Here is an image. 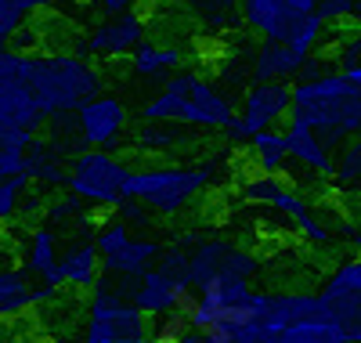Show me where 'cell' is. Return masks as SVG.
Segmentation results:
<instances>
[{
	"label": "cell",
	"mask_w": 361,
	"mask_h": 343,
	"mask_svg": "<svg viewBox=\"0 0 361 343\" xmlns=\"http://www.w3.org/2000/svg\"><path fill=\"white\" fill-rule=\"evenodd\" d=\"M286 119L314 131L336 152L343 141L357 138L361 131V83L347 80L340 69L322 73L314 80H293Z\"/></svg>",
	"instance_id": "cell-1"
},
{
	"label": "cell",
	"mask_w": 361,
	"mask_h": 343,
	"mask_svg": "<svg viewBox=\"0 0 361 343\" xmlns=\"http://www.w3.org/2000/svg\"><path fill=\"white\" fill-rule=\"evenodd\" d=\"M235 116V105L221 95V87L202 80L199 73L177 69L163 80V90L141 105V123H185L188 131L214 134Z\"/></svg>",
	"instance_id": "cell-2"
},
{
	"label": "cell",
	"mask_w": 361,
	"mask_h": 343,
	"mask_svg": "<svg viewBox=\"0 0 361 343\" xmlns=\"http://www.w3.org/2000/svg\"><path fill=\"white\" fill-rule=\"evenodd\" d=\"M29 87L47 119L73 116L87 98L102 95V73L76 51H29Z\"/></svg>",
	"instance_id": "cell-3"
},
{
	"label": "cell",
	"mask_w": 361,
	"mask_h": 343,
	"mask_svg": "<svg viewBox=\"0 0 361 343\" xmlns=\"http://www.w3.org/2000/svg\"><path fill=\"white\" fill-rule=\"evenodd\" d=\"M217 163H148L134 167L127 177V199L145 203L159 217H173L185 206H192L214 181Z\"/></svg>",
	"instance_id": "cell-4"
},
{
	"label": "cell",
	"mask_w": 361,
	"mask_h": 343,
	"mask_svg": "<svg viewBox=\"0 0 361 343\" xmlns=\"http://www.w3.org/2000/svg\"><path fill=\"white\" fill-rule=\"evenodd\" d=\"M148 318L130 303L127 286L112 275H98L87 289V332L83 343H145Z\"/></svg>",
	"instance_id": "cell-5"
},
{
	"label": "cell",
	"mask_w": 361,
	"mask_h": 343,
	"mask_svg": "<svg viewBox=\"0 0 361 343\" xmlns=\"http://www.w3.org/2000/svg\"><path fill=\"white\" fill-rule=\"evenodd\" d=\"M130 163L116 152L105 148H80L69 155L66 163V192H73L80 203H87L90 210H116V203L127 199V177H130Z\"/></svg>",
	"instance_id": "cell-6"
},
{
	"label": "cell",
	"mask_w": 361,
	"mask_h": 343,
	"mask_svg": "<svg viewBox=\"0 0 361 343\" xmlns=\"http://www.w3.org/2000/svg\"><path fill=\"white\" fill-rule=\"evenodd\" d=\"M264 307H267V293H260L253 286H214V289L192 293L185 318L199 332H214V336L231 339V332L238 325L264 318Z\"/></svg>",
	"instance_id": "cell-7"
},
{
	"label": "cell",
	"mask_w": 361,
	"mask_h": 343,
	"mask_svg": "<svg viewBox=\"0 0 361 343\" xmlns=\"http://www.w3.org/2000/svg\"><path fill=\"white\" fill-rule=\"evenodd\" d=\"M47 116L29 87V51L0 47V131L40 134Z\"/></svg>",
	"instance_id": "cell-8"
},
{
	"label": "cell",
	"mask_w": 361,
	"mask_h": 343,
	"mask_svg": "<svg viewBox=\"0 0 361 343\" xmlns=\"http://www.w3.org/2000/svg\"><path fill=\"white\" fill-rule=\"evenodd\" d=\"M318 318L347 332V343H361V260L347 257L318 286Z\"/></svg>",
	"instance_id": "cell-9"
},
{
	"label": "cell",
	"mask_w": 361,
	"mask_h": 343,
	"mask_svg": "<svg viewBox=\"0 0 361 343\" xmlns=\"http://www.w3.org/2000/svg\"><path fill=\"white\" fill-rule=\"evenodd\" d=\"M289 116V83H271V80H253L246 87L243 102H238L235 116L224 123V138L231 145H246L250 134L279 127Z\"/></svg>",
	"instance_id": "cell-10"
},
{
	"label": "cell",
	"mask_w": 361,
	"mask_h": 343,
	"mask_svg": "<svg viewBox=\"0 0 361 343\" xmlns=\"http://www.w3.org/2000/svg\"><path fill=\"white\" fill-rule=\"evenodd\" d=\"M314 15L318 0H238V22L275 44H289Z\"/></svg>",
	"instance_id": "cell-11"
},
{
	"label": "cell",
	"mask_w": 361,
	"mask_h": 343,
	"mask_svg": "<svg viewBox=\"0 0 361 343\" xmlns=\"http://www.w3.org/2000/svg\"><path fill=\"white\" fill-rule=\"evenodd\" d=\"M73 123H76V134H80L83 148L116 152L130 134V109L116 95H94L73 112Z\"/></svg>",
	"instance_id": "cell-12"
},
{
	"label": "cell",
	"mask_w": 361,
	"mask_h": 343,
	"mask_svg": "<svg viewBox=\"0 0 361 343\" xmlns=\"http://www.w3.org/2000/svg\"><path fill=\"white\" fill-rule=\"evenodd\" d=\"M148 37V18L134 11L127 15H116V18H102L98 25L87 29V37L76 44L83 58H94V61H112V58H127L141 40Z\"/></svg>",
	"instance_id": "cell-13"
},
{
	"label": "cell",
	"mask_w": 361,
	"mask_h": 343,
	"mask_svg": "<svg viewBox=\"0 0 361 343\" xmlns=\"http://www.w3.org/2000/svg\"><path fill=\"white\" fill-rule=\"evenodd\" d=\"M123 286H127L130 303L145 318H159V315H170V311L185 315V307L192 300V289L185 282H177V278H170L166 271H159L156 264L148 271H141L137 278H130V282H123Z\"/></svg>",
	"instance_id": "cell-14"
},
{
	"label": "cell",
	"mask_w": 361,
	"mask_h": 343,
	"mask_svg": "<svg viewBox=\"0 0 361 343\" xmlns=\"http://www.w3.org/2000/svg\"><path fill=\"white\" fill-rule=\"evenodd\" d=\"M159 242L156 239H137V235H127L119 246H112L109 253H102L98 257V264H102V275H112V278H119V282H130V278H137L141 271H148L156 264V257H159Z\"/></svg>",
	"instance_id": "cell-15"
},
{
	"label": "cell",
	"mask_w": 361,
	"mask_h": 343,
	"mask_svg": "<svg viewBox=\"0 0 361 343\" xmlns=\"http://www.w3.org/2000/svg\"><path fill=\"white\" fill-rule=\"evenodd\" d=\"M282 138H286V155H289V163H296V167H304L311 177H318V181H329V174H333V148H329L314 131H307V127H300V123H293L289 119V131H282Z\"/></svg>",
	"instance_id": "cell-16"
},
{
	"label": "cell",
	"mask_w": 361,
	"mask_h": 343,
	"mask_svg": "<svg viewBox=\"0 0 361 343\" xmlns=\"http://www.w3.org/2000/svg\"><path fill=\"white\" fill-rule=\"evenodd\" d=\"M22 177L29 184H44V188H66V155L58 152L44 134H33L25 145Z\"/></svg>",
	"instance_id": "cell-17"
},
{
	"label": "cell",
	"mask_w": 361,
	"mask_h": 343,
	"mask_svg": "<svg viewBox=\"0 0 361 343\" xmlns=\"http://www.w3.org/2000/svg\"><path fill=\"white\" fill-rule=\"evenodd\" d=\"M58 271H62V286L69 289H90L102 275V264H98V249L90 242V235L69 242L66 249H58Z\"/></svg>",
	"instance_id": "cell-18"
},
{
	"label": "cell",
	"mask_w": 361,
	"mask_h": 343,
	"mask_svg": "<svg viewBox=\"0 0 361 343\" xmlns=\"http://www.w3.org/2000/svg\"><path fill=\"white\" fill-rule=\"evenodd\" d=\"M304 318H318V296L311 289H282V293H267V307H264V325L267 336L279 332L293 322Z\"/></svg>",
	"instance_id": "cell-19"
},
{
	"label": "cell",
	"mask_w": 361,
	"mask_h": 343,
	"mask_svg": "<svg viewBox=\"0 0 361 343\" xmlns=\"http://www.w3.org/2000/svg\"><path fill=\"white\" fill-rule=\"evenodd\" d=\"M33 307H37L33 275H25L15 264H4V267H0V325L25 318Z\"/></svg>",
	"instance_id": "cell-20"
},
{
	"label": "cell",
	"mask_w": 361,
	"mask_h": 343,
	"mask_svg": "<svg viewBox=\"0 0 361 343\" xmlns=\"http://www.w3.org/2000/svg\"><path fill=\"white\" fill-rule=\"evenodd\" d=\"M130 69H134V76H141V80H166V76H173L177 69H185V51L180 47H173V44H156V40H141L130 54Z\"/></svg>",
	"instance_id": "cell-21"
},
{
	"label": "cell",
	"mask_w": 361,
	"mask_h": 343,
	"mask_svg": "<svg viewBox=\"0 0 361 343\" xmlns=\"http://www.w3.org/2000/svg\"><path fill=\"white\" fill-rule=\"evenodd\" d=\"M307 54L293 51L289 44H275V40H264L260 51L250 61V73L253 80H271V83H293L300 76V66H304Z\"/></svg>",
	"instance_id": "cell-22"
},
{
	"label": "cell",
	"mask_w": 361,
	"mask_h": 343,
	"mask_svg": "<svg viewBox=\"0 0 361 343\" xmlns=\"http://www.w3.org/2000/svg\"><path fill=\"white\" fill-rule=\"evenodd\" d=\"M195 134L185 123H141L134 131V152L141 155H173L180 145H192Z\"/></svg>",
	"instance_id": "cell-23"
},
{
	"label": "cell",
	"mask_w": 361,
	"mask_h": 343,
	"mask_svg": "<svg viewBox=\"0 0 361 343\" xmlns=\"http://www.w3.org/2000/svg\"><path fill=\"white\" fill-rule=\"evenodd\" d=\"M58 249H62V235H58L51 224H37L33 231H29V239L22 242L18 249V264L25 275L40 278L47 267L58 264Z\"/></svg>",
	"instance_id": "cell-24"
},
{
	"label": "cell",
	"mask_w": 361,
	"mask_h": 343,
	"mask_svg": "<svg viewBox=\"0 0 361 343\" xmlns=\"http://www.w3.org/2000/svg\"><path fill=\"white\" fill-rule=\"evenodd\" d=\"M253 163H257V174H271V177H282L286 167H289V155H286V138L279 127H267V131H257L250 134L246 141Z\"/></svg>",
	"instance_id": "cell-25"
},
{
	"label": "cell",
	"mask_w": 361,
	"mask_h": 343,
	"mask_svg": "<svg viewBox=\"0 0 361 343\" xmlns=\"http://www.w3.org/2000/svg\"><path fill=\"white\" fill-rule=\"evenodd\" d=\"M260 343H347V332L325 318H304V322H293L279 332H271Z\"/></svg>",
	"instance_id": "cell-26"
},
{
	"label": "cell",
	"mask_w": 361,
	"mask_h": 343,
	"mask_svg": "<svg viewBox=\"0 0 361 343\" xmlns=\"http://www.w3.org/2000/svg\"><path fill=\"white\" fill-rule=\"evenodd\" d=\"M180 4L195 11L209 29H228L238 22V0H180Z\"/></svg>",
	"instance_id": "cell-27"
},
{
	"label": "cell",
	"mask_w": 361,
	"mask_h": 343,
	"mask_svg": "<svg viewBox=\"0 0 361 343\" xmlns=\"http://www.w3.org/2000/svg\"><path fill=\"white\" fill-rule=\"evenodd\" d=\"M33 8L25 0H0V47H8L22 29L33 22Z\"/></svg>",
	"instance_id": "cell-28"
},
{
	"label": "cell",
	"mask_w": 361,
	"mask_h": 343,
	"mask_svg": "<svg viewBox=\"0 0 361 343\" xmlns=\"http://www.w3.org/2000/svg\"><path fill=\"white\" fill-rule=\"evenodd\" d=\"M340 148L343 152L333 155V174H329V177L336 181V188H357V177H361V145L350 138Z\"/></svg>",
	"instance_id": "cell-29"
},
{
	"label": "cell",
	"mask_w": 361,
	"mask_h": 343,
	"mask_svg": "<svg viewBox=\"0 0 361 343\" xmlns=\"http://www.w3.org/2000/svg\"><path fill=\"white\" fill-rule=\"evenodd\" d=\"M33 134L25 131H0V174L11 177L22 174V160H25V145Z\"/></svg>",
	"instance_id": "cell-30"
},
{
	"label": "cell",
	"mask_w": 361,
	"mask_h": 343,
	"mask_svg": "<svg viewBox=\"0 0 361 343\" xmlns=\"http://www.w3.org/2000/svg\"><path fill=\"white\" fill-rule=\"evenodd\" d=\"M25 188H29V181L22 174H11L0 181V228H8L15 221V210H18V199Z\"/></svg>",
	"instance_id": "cell-31"
},
{
	"label": "cell",
	"mask_w": 361,
	"mask_h": 343,
	"mask_svg": "<svg viewBox=\"0 0 361 343\" xmlns=\"http://www.w3.org/2000/svg\"><path fill=\"white\" fill-rule=\"evenodd\" d=\"M357 11H361V0H318V15L325 18V25L354 22Z\"/></svg>",
	"instance_id": "cell-32"
},
{
	"label": "cell",
	"mask_w": 361,
	"mask_h": 343,
	"mask_svg": "<svg viewBox=\"0 0 361 343\" xmlns=\"http://www.w3.org/2000/svg\"><path fill=\"white\" fill-rule=\"evenodd\" d=\"M109 213H116L119 217V221H123L130 231L134 228H148V224H152V210H148L145 203H137V199H123V203H116V210H109Z\"/></svg>",
	"instance_id": "cell-33"
},
{
	"label": "cell",
	"mask_w": 361,
	"mask_h": 343,
	"mask_svg": "<svg viewBox=\"0 0 361 343\" xmlns=\"http://www.w3.org/2000/svg\"><path fill=\"white\" fill-rule=\"evenodd\" d=\"M44 213V195H37V192H22V199H18V210H15V217H22V221H37V217Z\"/></svg>",
	"instance_id": "cell-34"
},
{
	"label": "cell",
	"mask_w": 361,
	"mask_h": 343,
	"mask_svg": "<svg viewBox=\"0 0 361 343\" xmlns=\"http://www.w3.org/2000/svg\"><path fill=\"white\" fill-rule=\"evenodd\" d=\"M357 51H361V40L357 37H350V40H340V51H336V69H350V66H357Z\"/></svg>",
	"instance_id": "cell-35"
},
{
	"label": "cell",
	"mask_w": 361,
	"mask_h": 343,
	"mask_svg": "<svg viewBox=\"0 0 361 343\" xmlns=\"http://www.w3.org/2000/svg\"><path fill=\"white\" fill-rule=\"evenodd\" d=\"M102 8V18H116V15H127L137 8V0H98Z\"/></svg>",
	"instance_id": "cell-36"
},
{
	"label": "cell",
	"mask_w": 361,
	"mask_h": 343,
	"mask_svg": "<svg viewBox=\"0 0 361 343\" xmlns=\"http://www.w3.org/2000/svg\"><path fill=\"white\" fill-rule=\"evenodd\" d=\"M33 11H54V8H62V4H69V0H25Z\"/></svg>",
	"instance_id": "cell-37"
},
{
	"label": "cell",
	"mask_w": 361,
	"mask_h": 343,
	"mask_svg": "<svg viewBox=\"0 0 361 343\" xmlns=\"http://www.w3.org/2000/svg\"><path fill=\"white\" fill-rule=\"evenodd\" d=\"M0 343H15V339H11L8 332H0Z\"/></svg>",
	"instance_id": "cell-38"
}]
</instances>
